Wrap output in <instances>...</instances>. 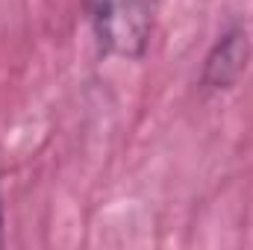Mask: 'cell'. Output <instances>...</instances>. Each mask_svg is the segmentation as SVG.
Returning <instances> with one entry per match:
<instances>
[{
    "label": "cell",
    "mask_w": 253,
    "mask_h": 250,
    "mask_svg": "<svg viewBox=\"0 0 253 250\" xmlns=\"http://www.w3.org/2000/svg\"><path fill=\"white\" fill-rule=\"evenodd\" d=\"M97 44L109 56L141 59L153 33V0H85Z\"/></svg>",
    "instance_id": "obj_1"
},
{
    "label": "cell",
    "mask_w": 253,
    "mask_h": 250,
    "mask_svg": "<svg viewBox=\"0 0 253 250\" xmlns=\"http://www.w3.org/2000/svg\"><path fill=\"white\" fill-rule=\"evenodd\" d=\"M248 36L242 30H230L218 39L215 50L209 53L203 68V85L209 88H230L248 62Z\"/></svg>",
    "instance_id": "obj_2"
},
{
    "label": "cell",
    "mask_w": 253,
    "mask_h": 250,
    "mask_svg": "<svg viewBox=\"0 0 253 250\" xmlns=\"http://www.w3.org/2000/svg\"><path fill=\"white\" fill-rule=\"evenodd\" d=\"M0 248H3V203H0Z\"/></svg>",
    "instance_id": "obj_3"
}]
</instances>
